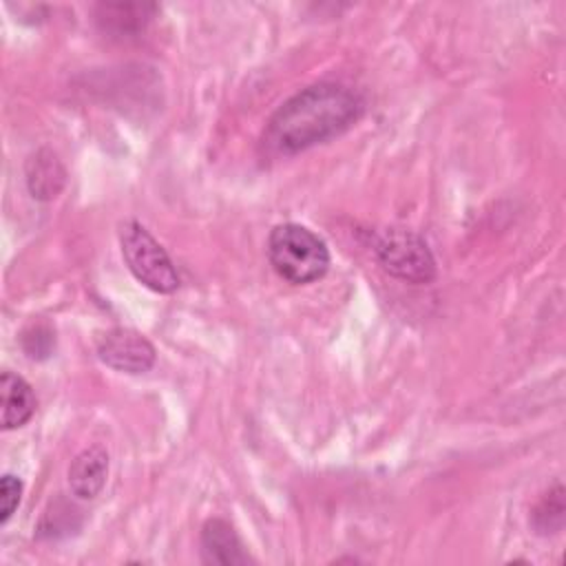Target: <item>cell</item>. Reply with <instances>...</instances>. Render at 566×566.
Returning <instances> with one entry per match:
<instances>
[{"mask_svg":"<svg viewBox=\"0 0 566 566\" xmlns=\"http://www.w3.org/2000/svg\"><path fill=\"white\" fill-rule=\"evenodd\" d=\"M268 259L274 272L292 285L314 283L329 268L325 241L301 223H281L270 232Z\"/></svg>","mask_w":566,"mask_h":566,"instance_id":"7a4b0ae2","label":"cell"},{"mask_svg":"<svg viewBox=\"0 0 566 566\" xmlns=\"http://www.w3.org/2000/svg\"><path fill=\"white\" fill-rule=\"evenodd\" d=\"M108 475V453L99 444L82 449L69 467V486L75 497L93 500L102 493Z\"/></svg>","mask_w":566,"mask_h":566,"instance_id":"52a82bcc","label":"cell"},{"mask_svg":"<svg viewBox=\"0 0 566 566\" xmlns=\"http://www.w3.org/2000/svg\"><path fill=\"white\" fill-rule=\"evenodd\" d=\"M531 524L537 535H553L559 533L564 526V489L555 484L542 500L535 504L531 513Z\"/></svg>","mask_w":566,"mask_h":566,"instance_id":"8fae6325","label":"cell"},{"mask_svg":"<svg viewBox=\"0 0 566 566\" xmlns=\"http://www.w3.org/2000/svg\"><path fill=\"white\" fill-rule=\"evenodd\" d=\"M0 396H2V429H15L31 420L35 411V396L31 385L22 376L9 369L2 371Z\"/></svg>","mask_w":566,"mask_h":566,"instance_id":"9c48e42d","label":"cell"},{"mask_svg":"<svg viewBox=\"0 0 566 566\" xmlns=\"http://www.w3.org/2000/svg\"><path fill=\"white\" fill-rule=\"evenodd\" d=\"M199 546H201V559L206 564L241 566L252 562L234 526L221 517H212L203 524Z\"/></svg>","mask_w":566,"mask_h":566,"instance_id":"8992f818","label":"cell"},{"mask_svg":"<svg viewBox=\"0 0 566 566\" xmlns=\"http://www.w3.org/2000/svg\"><path fill=\"white\" fill-rule=\"evenodd\" d=\"M53 345H55V338L49 325L35 323L22 334V347L29 354V358H46Z\"/></svg>","mask_w":566,"mask_h":566,"instance_id":"7c38bea8","label":"cell"},{"mask_svg":"<svg viewBox=\"0 0 566 566\" xmlns=\"http://www.w3.org/2000/svg\"><path fill=\"white\" fill-rule=\"evenodd\" d=\"M97 356L102 363L117 371L144 374L155 365L153 343L128 327H113L97 336Z\"/></svg>","mask_w":566,"mask_h":566,"instance_id":"5b68a950","label":"cell"},{"mask_svg":"<svg viewBox=\"0 0 566 566\" xmlns=\"http://www.w3.org/2000/svg\"><path fill=\"white\" fill-rule=\"evenodd\" d=\"M380 265L407 283H429L436 279V261L427 241L405 228H387L376 239Z\"/></svg>","mask_w":566,"mask_h":566,"instance_id":"277c9868","label":"cell"},{"mask_svg":"<svg viewBox=\"0 0 566 566\" xmlns=\"http://www.w3.org/2000/svg\"><path fill=\"white\" fill-rule=\"evenodd\" d=\"M20 495H22V482L15 475L4 473L0 480V524L9 522V517L20 504Z\"/></svg>","mask_w":566,"mask_h":566,"instance_id":"4fadbf2b","label":"cell"},{"mask_svg":"<svg viewBox=\"0 0 566 566\" xmlns=\"http://www.w3.org/2000/svg\"><path fill=\"white\" fill-rule=\"evenodd\" d=\"M66 170L57 155L49 148H40L27 161V186L33 199L49 201L64 188Z\"/></svg>","mask_w":566,"mask_h":566,"instance_id":"ba28073f","label":"cell"},{"mask_svg":"<svg viewBox=\"0 0 566 566\" xmlns=\"http://www.w3.org/2000/svg\"><path fill=\"white\" fill-rule=\"evenodd\" d=\"M365 99L338 82L312 84L285 99L263 130V148L274 157H290L349 130L363 115Z\"/></svg>","mask_w":566,"mask_h":566,"instance_id":"6da1fadb","label":"cell"},{"mask_svg":"<svg viewBox=\"0 0 566 566\" xmlns=\"http://www.w3.org/2000/svg\"><path fill=\"white\" fill-rule=\"evenodd\" d=\"M119 245L128 270L148 290L170 294L179 287V274L168 252L139 221L128 219L119 226Z\"/></svg>","mask_w":566,"mask_h":566,"instance_id":"3957f363","label":"cell"},{"mask_svg":"<svg viewBox=\"0 0 566 566\" xmlns=\"http://www.w3.org/2000/svg\"><path fill=\"white\" fill-rule=\"evenodd\" d=\"M153 11V4H99L95 18L104 31L128 35L144 29Z\"/></svg>","mask_w":566,"mask_h":566,"instance_id":"30bf717a","label":"cell"}]
</instances>
